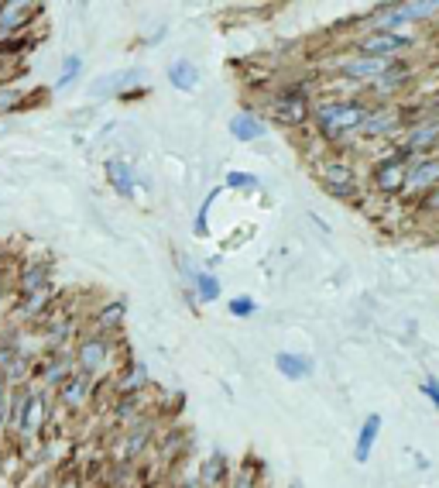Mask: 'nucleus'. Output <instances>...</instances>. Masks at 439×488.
Here are the masks:
<instances>
[{"instance_id":"f257e3e1","label":"nucleus","mask_w":439,"mask_h":488,"mask_svg":"<svg viewBox=\"0 0 439 488\" xmlns=\"http://www.w3.org/2000/svg\"><path fill=\"white\" fill-rule=\"evenodd\" d=\"M371 107L357 103V100H326L316 107V120L326 134H340V131H360L367 120Z\"/></svg>"},{"instance_id":"f03ea898","label":"nucleus","mask_w":439,"mask_h":488,"mask_svg":"<svg viewBox=\"0 0 439 488\" xmlns=\"http://www.w3.org/2000/svg\"><path fill=\"white\" fill-rule=\"evenodd\" d=\"M412 38L405 35H395V31H371L364 42H360V52L367 59H388V55H398L402 48H409Z\"/></svg>"},{"instance_id":"7ed1b4c3","label":"nucleus","mask_w":439,"mask_h":488,"mask_svg":"<svg viewBox=\"0 0 439 488\" xmlns=\"http://www.w3.org/2000/svg\"><path fill=\"white\" fill-rule=\"evenodd\" d=\"M405 183H409V172H405V162L402 159H388V162H377L374 165V186L377 190L398 193Z\"/></svg>"},{"instance_id":"20e7f679","label":"nucleus","mask_w":439,"mask_h":488,"mask_svg":"<svg viewBox=\"0 0 439 488\" xmlns=\"http://www.w3.org/2000/svg\"><path fill=\"white\" fill-rule=\"evenodd\" d=\"M377 433H381V416L371 413V416L364 419L360 433H357V447H353L357 464H367V461H371V451H374V444H377Z\"/></svg>"},{"instance_id":"39448f33","label":"nucleus","mask_w":439,"mask_h":488,"mask_svg":"<svg viewBox=\"0 0 439 488\" xmlns=\"http://www.w3.org/2000/svg\"><path fill=\"white\" fill-rule=\"evenodd\" d=\"M274 368L285 375V379H292V382H299V379H309L312 375V358H306V354H288V351H281L278 358H274Z\"/></svg>"},{"instance_id":"423d86ee","label":"nucleus","mask_w":439,"mask_h":488,"mask_svg":"<svg viewBox=\"0 0 439 488\" xmlns=\"http://www.w3.org/2000/svg\"><path fill=\"white\" fill-rule=\"evenodd\" d=\"M398 110L395 107H374L371 114H367V120H364V134H384V131H391V127H398Z\"/></svg>"},{"instance_id":"0eeeda50","label":"nucleus","mask_w":439,"mask_h":488,"mask_svg":"<svg viewBox=\"0 0 439 488\" xmlns=\"http://www.w3.org/2000/svg\"><path fill=\"white\" fill-rule=\"evenodd\" d=\"M230 134H234L237 141H258V138L268 134V127H264L254 114H237V117L230 120Z\"/></svg>"},{"instance_id":"6e6552de","label":"nucleus","mask_w":439,"mask_h":488,"mask_svg":"<svg viewBox=\"0 0 439 488\" xmlns=\"http://www.w3.org/2000/svg\"><path fill=\"white\" fill-rule=\"evenodd\" d=\"M169 83L182 90V93H189V90H196L199 87V73H196V66L189 62V59H178L169 66Z\"/></svg>"},{"instance_id":"1a4fd4ad","label":"nucleus","mask_w":439,"mask_h":488,"mask_svg":"<svg viewBox=\"0 0 439 488\" xmlns=\"http://www.w3.org/2000/svg\"><path fill=\"white\" fill-rule=\"evenodd\" d=\"M274 107H278V117H285L288 124H302V120L309 117V100L302 97V93L274 100Z\"/></svg>"},{"instance_id":"9d476101","label":"nucleus","mask_w":439,"mask_h":488,"mask_svg":"<svg viewBox=\"0 0 439 488\" xmlns=\"http://www.w3.org/2000/svg\"><path fill=\"white\" fill-rule=\"evenodd\" d=\"M344 73H347V76H357V80L381 76V73H388V59H367V55H360V59L344 62Z\"/></svg>"},{"instance_id":"9b49d317","label":"nucleus","mask_w":439,"mask_h":488,"mask_svg":"<svg viewBox=\"0 0 439 488\" xmlns=\"http://www.w3.org/2000/svg\"><path fill=\"white\" fill-rule=\"evenodd\" d=\"M439 183V159H429V162H419L412 172H409V186L412 190H429Z\"/></svg>"},{"instance_id":"f8f14e48","label":"nucleus","mask_w":439,"mask_h":488,"mask_svg":"<svg viewBox=\"0 0 439 488\" xmlns=\"http://www.w3.org/2000/svg\"><path fill=\"white\" fill-rule=\"evenodd\" d=\"M106 176H110L113 190L120 196H134V176H131V169H127L120 159H110V162H106Z\"/></svg>"},{"instance_id":"ddd939ff","label":"nucleus","mask_w":439,"mask_h":488,"mask_svg":"<svg viewBox=\"0 0 439 488\" xmlns=\"http://www.w3.org/2000/svg\"><path fill=\"white\" fill-rule=\"evenodd\" d=\"M323 179H326V186H330L333 193H340V183H344L347 193H351V186H353V172L347 165H340V162H337V165H326V169H323Z\"/></svg>"},{"instance_id":"4468645a","label":"nucleus","mask_w":439,"mask_h":488,"mask_svg":"<svg viewBox=\"0 0 439 488\" xmlns=\"http://www.w3.org/2000/svg\"><path fill=\"white\" fill-rule=\"evenodd\" d=\"M41 416H45V399L31 395V399L24 402V419H21V430H24V433H35Z\"/></svg>"},{"instance_id":"2eb2a0df","label":"nucleus","mask_w":439,"mask_h":488,"mask_svg":"<svg viewBox=\"0 0 439 488\" xmlns=\"http://www.w3.org/2000/svg\"><path fill=\"white\" fill-rule=\"evenodd\" d=\"M131 83H141V73H124V76H110V80H100L93 83V93H110V90H127Z\"/></svg>"},{"instance_id":"dca6fc26","label":"nucleus","mask_w":439,"mask_h":488,"mask_svg":"<svg viewBox=\"0 0 439 488\" xmlns=\"http://www.w3.org/2000/svg\"><path fill=\"white\" fill-rule=\"evenodd\" d=\"M439 138V120H429V124H419L409 138V148H429Z\"/></svg>"},{"instance_id":"f3484780","label":"nucleus","mask_w":439,"mask_h":488,"mask_svg":"<svg viewBox=\"0 0 439 488\" xmlns=\"http://www.w3.org/2000/svg\"><path fill=\"white\" fill-rule=\"evenodd\" d=\"M80 358H83V368L103 365V358H106V344H103V341H86L83 351H80Z\"/></svg>"},{"instance_id":"a211bd4d","label":"nucleus","mask_w":439,"mask_h":488,"mask_svg":"<svg viewBox=\"0 0 439 488\" xmlns=\"http://www.w3.org/2000/svg\"><path fill=\"white\" fill-rule=\"evenodd\" d=\"M80 69H83V59H80V55H69V59H66V66H62V76L55 80V90H66L69 83H76Z\"/></svg>"},{"instance_id":"6ab92c4d","label":"nucleus","mask_w":439,"mask_h":488,"mask_svg":"<svg viewBox=\"0 0 439 488\" xmlns=\"http://www.w3.org/2000/svg\"><path fill=\"white\" fill-rule=\"evenodd\" d=\"M196 289H199V299H206V302H216L220 299V282L213 275H206V272L196 275Z\"/></svg>"},{"instance_id":"aec40b11","label":"nucleus","mask_w":439,"mask_h":488,"mask_svg":"<svg viewBox=\"0 0 439 488\" xmlns=\"http://www.w3.org/2000/svg\"><path fill=\"white\" fill-rule=\"evenodd\" d=\"M223 183H227V186H234V190H258V186H261V179H258L254 172H237V169H234V172H227V179H223Z\"/></svg>"},{"instance_id":"412c9836","label":"nucleus","mask_w":439,"mask_h":488,"mask_svg":"<svg viewBox=\"0 0 439 488\" xmlns=\"http://www.w3.org/2000/svg\"><path fill=\"white\" fill-rule=\"evenodd\" d=\"M216 196H220V190H213V193L206 196V199H203V206H199V213H196V224H192V231H196L199 237L206 234V217H209V206L216 203Z\"/></svg>"},{"instance_id":"4be33fe9","label":"nucleus","mask_w":439,"mask_h":488,"mask_svg":"<svg viewBox=\"0 0 439 488\" xmlns=\"http://www.w3.org/2000/svg\"><path fill=\"white\" fill-rule=\"evenodd\" d=\"M230 313L241 316V320H244V316H254V313H258V302H254L251 296H237V299H230Z\"/></svg>"},{"instance_id":"5701e85b","label":"nucleus","mask_w":439,"mask_h":488,"mask_svg":"<svg viewBox=\"0 0 439 488\" xmlns=\"http://www.w3.org/2000/svg\"><path fill=\"white\" fill-rule=\"evenodd\" d=\"M402 10H405V17L412 21V17H429V14H436L439 10V3H402Z\"/></svg>"},{"instance_id":"b1692460","label":"nucleus","mask_w":439,"mask_h":488,"mask_svg":"<svg viewBox=\"0 0 439 488\" xmlns=\"http://www.w3.org/2000/svg\"><path fill=\"white\" fill-rule=\"evenodd\" d=\"M419 389H422V395H426V399H429V402L439 409V379H436V375H426V382H422Z\"/></svg>"},{"instance_id":"393cba45","label":"nucleus","mask_w":439,"mask_h":488,"mask_svg":"<svg viewBox=\"0 0 439 488\" xmlns=\"http://www.w3.org/2000/svg\"><path fill=\"white\" fill-rule=\"evenodd\" d=\"M17 100H21V93H17V90H10V87H7V90H0V114H3V110H10Z\"/></svg>"},{"instance_id":"a878e982","label":"nucleus","mask_w":439,"mask_h":488,"mask_svg":"<svg viewBox=\"0 0 439 488\" xmlns=\"http://www.w3.org/2000/svg\"><path fill=\"white\" fill-rule=\"evenodd\" d=\"M220 468H223V461H220V458H213V464H209V471H203V475H206V482H216V475H220Z\"/></svg>"},{"instance_id":"bb28decb","label":"nucleus","mask_w":439,"mask_h":488,"mask_svg":"<svg viewBox=\"0 0 439 488\" xmlns=\"http://www.w3.org/2000/svg\"><path fill=\"white\" fill-rule=\"evenodd\" d=\"M38 279H45V269H41V272H38V269H35V272H31V275H28V279H24V289H31V286H35V282H38Z\"/></svg>"},{"instance_id":"cd10ccee","label":"nucleus","mask_w":439,"mask_h":488,"mask_svg":"<svg viewBox=\"0 0 439 488\" xmlns=\"http://www.w3.org/2000/svg\"><path fill=\"white\" fill-rule=\"evenodd\" d=\"M80 395H83V386H80V382L66 386V399H80Z\"/></svg>"},{"instance_id":"c85d7f7f","label":"nucleus","mask_w":439,"mask_h":488,"mask_svg":"<svg viewBox=\"0 0 439 488\" xmlns=\"http://www.w3.org/2000/svg\"><path fill=\"white\" fill-rule=\"evenodd\" d=\"M237 488H251V482H247V478H241V485Z\"/></svg>"},{"instance_id":"c756f323","label":"nucleus","mask_w":439,"mask_h":488,"mask_svg":"<svg viewBox=\"0 0 439 488\" xmlns=\"http://www.w3.org/2000/svg\"><path fill=\"white\" fill-rule=\"evenodd\" d=\"M0 426H3V402H0Z\"/></svg>"}]
</instances>
